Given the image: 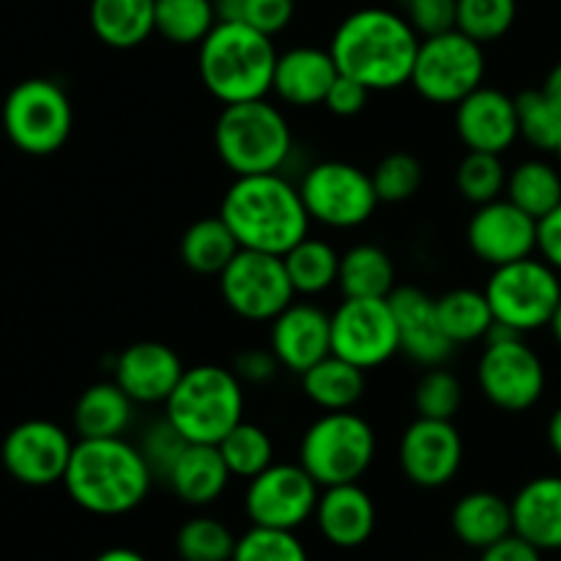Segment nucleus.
I'll return each instance as SVG.
<instances>
[{"label":"nucleus","mask_w":561,"mask_h":561,"mask_svg":"<svg viewBox=\"0 0 561 561\" xmlns=\"http://www.w3.org/2000/svg\"><path fill=\"white\" fill-rule=\"evenodd\" d=\"M184 370L181 356L170 345L142 340V343L121 351L118 362H115V383L137 405H159L168 403Z\"/></svg>","instance_id":"22"},{"label":"nucleus","mask_w":561,"mask_h":561,"mask_svg":"<svg viewBox=\"0 0 561 561\" xmlns=\"http://www.w3.org/2000/svg\"><path fill=\"white\" fill-rule=\"evenodd\" d=\"M477 383L491 405L507 414H524L540 403L546 392V365L524 334L504 323H493L485 351L477 365Z\"/></svg>","instance_id":"8"},{"label":"nucleus","mask_w":561,"mask_h":561,"mask_svg":"<svg viewBox=\"0 0 561 561\" xmlns=\"http://www.w3.org/2000/svg\"><path fill=\"white\" fill-rule=\"evenodd\" d=\"M274 38L247 22L219 20L197 44V71L217 102L239 104L266 99L277 69Z\"/></svg>","instance_id":"4"},{"label":"nucleus","mask_w":561,"mask_h":561,"mask_svg":"<svg viewBox=\"0 0 561 561\" xmlns=\"http://www.w3.org/2000/svg\"><path fill=\"white\" fill-rule=\"evenodd\" d=\"M337 288L345 299H389L394 285V263L378 244H356L340 255Z\"/></svg>","instance_id":"30"},{"label":"nucleus","mask_w":561,"mask_h":561,"mask_svg":"<svg viewBox=\"0 0 561 561\" xmlns=\"http://www.w3.org/2000/svg\"><path fill=\"white\" fill-rule=\"evenodd\" d=\"M513 526L542 553L561 551V477H535L515 493Z\"/></svg>","instance_id":"25"},{"label":"nucleus","mask_w":561,"mask_h":561,"mask_svg":"<svg viewBox=\"0 0 561 561\" xmlns=\"http://www.w3.org/2000/svg\"><path fill=\"white\" fill-rule=\"evenodd\" d=\"M219 294L239 318L252 323H272L285 307L294 305V285L283 255L239 250L219 274Z\"/></svg>","instance_id":"13"},{"label":"nucleus","mask_w":561,"mask_h":561,"mask_svg":"<svg viewBox=\"0 0 561 561\" xmlns=\"http://www.w3.org/2000/svg\"><path fill=\"white\" fill-rule=\"evenodd\" d=\"M75 442L60 425L47 420H27L11 427L5 436L0 458L5 471L16 482L31 488H47L64 482L69 469Z\"/></svg>","instance_id":"16"},{"label":"nucleus","mask_w":561,"mask_h":561,"mask_svg":"<svg viewBox=\"0 0 561 561\" xmlns=\"http://www.w3.org/2000/svg\"><path fill=\"white\" fill-rule=\"evenodd\" d=\"M504 195L526 214L542 219L561 203V168L546 159H526L510 170Z\"/></svg>","instance_id":"35"},{"label":"nucleus","mask_w":561,"mask_h":561,"mask_svg":"<svg viewBox=\"0 0 561 561\" xmlns=\"http://www.w3.org/2000/svg\"><path fill=\"white\" fill-rule=\"evenodd\" d=\"M389 305L398 321L400 354L422 367H442L453 356L455 345L438 323L436 299H431L425 290L403 285L389 294Z\"/></svg>","instance_id":"21"},{"label":"nucleus","mask_w":561,"mask_h":561,"mask_svg":"<svg viewBox=\"0 0 561 561\" xmlns=\"http://www.w3.org/2000/svg\"><path fill=\"white\" fill-rule=\"evenodd\" d=\"M518 16L515 0H458V31L482 47L507 36Z\"/></svg>","instance_id":"41"},{"label":"nucleus","mask_w":561,"mask_h":561,"mask_svg":"<svg viewBox=\"0 0 561 561\" xmlns=\"http://www.w3.org/2000/svg\"><path fill=\"white\" fill-rule=\"evenodd\" d=\"M230 480L233 474L217 444H190L168 474L170 491L190 507H208L217 502Z\"/></svg>","instance_id":"26"},{"label":"nucleus","mask_w":561,"mask_h":561,"mask_svg":"<svg viewBox=\"0 0 561 561\" xmlns=\"http://www.w3.org/2000/svg\"><path fill=\"white\" fill-rule=\"evenodd\" d=\"M557 159H559V168H561V142H559V148H557Z\"/></svg>","instance_id":"56"},{"label":"nucleus","mask_w":561,"mask_h":561,"mask_svg":"<svg viewBox=\"0 0 561 561\" xmlns=\"http://www.w3.org/2000/svg\"><path fill=\"white\" fill-rule=\"evenodd\" d=\"M542 91H546L548 96H551L553 102H557L561 107V60L557 66H553L551 71H548L546 82H542Z\"/></svg>","instance_id":"54"},{"label":"nucleus","mask_w":561,"mask_h":561,"mask_svg":"<svg viewBox=\"0 0 561 561\" xmlns=\"http://www.w3.org/2000/svg\"><path fill=\"white\" fill-rule=\"evenodd\" d=\"M551 334H553V340H557V345L561 348V301H559L557 312H553V318H551Z\"/></svg>","instance_id":"55"},{"label":"nucleus","mask_w":561,"mask_h":561,"mask_svg":"<svg viewBox=\"0 0 561 561\" xmlns=\"http://www.w3.org/2000/svg\"><path fill=\"white\" fill-rule=\"evenodd\" d=\"M373 186H376V195L381 203H405L420 192L422 186V170L420 159L414 153L394 151L387 153L381 162L373 170Z\"/></svg>","instance_id":"44"},{"label":"nucleus","mask_w":561,"mask_h":561,"mask_svg":"<svg viewBox=\"0 0 561 561\" xmlns=\"http://www.w3.org/2000/svg\"><path fill=\"white\" fill-rule=\"evenodd\" d=\"M164 416L190 444H219L244 420V383L233 367H186Z\"/></svg>","instance_id":"6"},{"label":"nucleus","mask_w":561,"mask_h":561,"mask_svg":"<svg viewBox=\"0 0 561 561\" xmlns=\"http://www.w3.org/2000/svg\"><path fill=\"white\" fill-rule=\"evenodd\" d=\"M290 285L301 296L327 294L340 277V252L327 239L305 236L283 255Z\"/></svg>","instance_id":"34"},{"label":"nucleus","mask_w":561,"mask_h":561,"mask_svg":"<svg viewBox=\"0 0 561 561\" xmlns=\"http://www.w3.org/2000/svg\"><path fill=\"white\" fill-rule=\"evenodd\" d=\"M279 367L283 365H279V359L274 356L272 348H247L241 351V354H236L233 359V373L239 376V381L255 383V387L274 381Z\"/></svg>","instance_id":"49"},{"label":"nucleus","mask_w":561,"mask_h":561,"mask_svg":"<svg viewBox=\"0 0 561 561\" xmlns=\"http://www.w3.org/2000/svg\"><path fill=\"white\" fill-rule=\"evenodd\" d=\"M520 137L535 151L557 153L561 142V107L546 91H524L515 96Z\"/></svg>","instance_id":"38"},{"label":"nucleus","mask_w":561,"mask_h":561,"mask_svg":"<svg viewBox=\"0 0 561 561\" xmlns=\"http://www.w3.org/2000/svg\"><path fill=\"white\" fill-rule=\"evenodd\" d=\"M332 354L365 373L400 354L398 321L389 299H343L332 312Z\"/></svg>","instance_id":"14"},{"label":"nucleus","mask_w":561,"mask_h":561,"mask_svg":"<svg viewBox=\"0 0 561 561\" xmlns=\"http://www.w3.org/2000/svg\"><path fill=\"white\" fill-rule=\"evenodd\" d=\"M376 502L359 482L321 488L316 524L323 540L334 548H359L376 531Z\"/></svg>","instance_id":"23"},{"label":"nucleus","mask_w":561,"mask_h":561,"mask_svg":"<svg viewBox=\"0 0 561 561\" xmlns=\"http://www.w3.org/2000/svg\"><path fill=\"white\" fill-rule=\"evenodd\" d=\"M268 348L285 370L305 376L332 354V316L310 301H294L272 321Z\"/></svg>","instance_id":"20"},{"label":"nucleus","mask_w":561,"mask_h":561,"mask_svg":"<svg viewBox=\"0 0 561 561\" xmlns=\"http://www.w3.org/2000/svg\"><path fill=\"white\" fill-rule=\"evenodd\" d=\"M449 526L463 546L485 551L515 531L513 502L493 491H471L455 502Z\"/></svg>","instance_id":"27"},{"label":"nucleus","mask_w":561,"mask_h":561,"mask_svg":"<svg viewBox=\"0 0 561 561\" xmlns=\"http://www.w3.org/2000/svg\"><path fill=\"white\" fill-rule=\"evenodd\" d=\"M135 400L115 381H99L77 398L75 431L80 438H118L135 422Z\"/></svg>","instance_id":"28"},{"label":"nucleus","mask_w":561,"mask_h":561,"mask_svg":"<svg viewBox=\"0 0 561 561\" xmlns=\"http://www.w3.org/2000/svg\"><path fill=\"white\" fill-rule=\"evenodd\" d=\"M548 444H551L553 455L561 460V405L551 414L548 420Z\"/></svg>","instance_id":"53"},{"label":"nucleus","mask_w":561,"mask_h":561,"mask_svg":"<svg viewBox=\"0 0 561 561\" xmlns=\"http://www.w3.org/2000/svg\"><path fill=\"white\" fill-rule=\"evenodd\" d=\"M537 252L561 274V203L551 214L537 219Z\"/></svg>","instance_id":"50"},{"label":"nucleus","mask_w":561,"mask_h":561,"mask_svg":"<svg viewBox=\"0 0 561 561\" xmlns=\"http://www.w3.org/2000/svg\"><path fill=\"white\" fill-rule=\"evenodd\" d=\"M219 20L247 22L266 36H277L294 20V0H214Z\"/></svg>","instance_id":"45"},{"label":"nucleus","mask_w":561,"mask_h":561,"mask_svg":"<svg viewBox=\"0 0 561 561\" xmlns=\"http://www.w3.org/2000/svg\"><path fill=\"white\" fill-rule=\"evenodd\" d=\"M75 113L64 88L44 77L16 82L3 102V129L9 140L31 157H49L66 146Z\"/></svg>","instance_id":"10"},{"label":"nucleus","mask_w":561,"mask_h":561,"mask_svg":"<svg viewBox=\"0 0 561 561\" xmlns=\"http://www.w3.org/2000/svg\"><path fill=\"white\" fill-rule=\"evenodd\" d=\"M485 296L496 323H504L518 334H529L551 327L561 301V279L551 263L531 255L493 268Z\"/></svg>","instance_id":"9"},{"label":"nucleus","mask_w":561,"mask_h":561,"mask_svg":"<svg viewBox=\"0 0 561 561\" xmlns=\"http://www.w3.org/2000/svg\"><path fill=\"white\" fill-rule=\"evenodd\" d=\"M217 447L222 453L225 463H228L230 474L241 477L247 482L274 463L272 436L261 425H252V422L241 420Z\"/></svg>","instance_id":"37"},{"label":"nucleus","mask_w":561,"mask_h":561,"mask_svg":"<svg viewBox=\"0 0 561 561\" xmlns=\"http://www.w3.org/2000/svg\"><path fill=\"white\" fill-rule=\"evenodd\" d=\"M219 217L236 236L241 250L285 255L310 236V214L299 186L283 173L236 175L219 206Z\"/></svg>","instance_id":"2"},{"label":"nucleus","mask_w":561,"mask_h":561,"mask_svg":"<svg viewBox=\"0 0 561 561\" xmlns=\"http://www.w3.org/2000/svg\"><path fill=\"white\" fill-rule=\"evenodd\" d=\"M153 471L140 447L118 438H80L64 474L66 493L80 510L102 518L131 513L148 499Z\"/></svg>","instance_id":"3"},{"label":"nucleus","mask_w":561,"mask_h":561,"mask_svg":"<svg viewBox=\"0 0 561 561\" xmlns=\"http://www.w3.org/2000/svg\"><path fill=\"white\" fill-rule=\"evenodd\" d=\"M175 551L181 561H230L236 551V537L222 520L197 515L179 529Z\"/></svg>","instance_id":"39"},{"label":"nucleus","mask_w":561,"mask_h":561,"mask_svg":"<svg viewBox=\"0 0 561 561\" xmlns=\"http://www.w3.org/2000/svg\"><path fill=\"white\" fill-rule=\"evenodd\" d=\"M466 241L482 263L493 268L507 266L537 252V219L510 197H499L477 206L466 228Z\"/></svg>","instance_id":"17"},{"label":"nucleus","mask_w":561,"mask_h":561,"mask_svg":"<svg viewBox=\"0 0 561 561\" xmlns=\"http://www.w3.org/2000/svg\"><path fill=\"white\" fill-rule=\"evenodd\" d=\"M93 561H148L140 551L135 548H107V551L99 553Z\"/></svg>","instance_id":"52"},{"label":"nucleus","mask_w":561,"mask_h":561,"mask_svg":"<svg viewBox=\"0 0 561 561\" xmlns=\"http://www.w3.org/2000/svg\"><path fill=\"white\" fill-rule=\"evenodd\" d=\"M239 250V241L219 214L192 222L181 239L184 266L195 274H206V277H219Z\"/></svg>","instance_id":"33"},{"label":"nucleus","mask_w":561,"mask_h":561,"mask_svg":"<svg viewBox=\"0 0 561 561\" xmlns=\"http://www.w3.org/2000/svg\"><path fill=\"white\" fill-rule=\"evenodd\" d=\"M463 403V383L447 367H427L414 389L416 414L427 420H455Z\"/></svg>","instance_id":"43"},{"label":"nucleus","mask_w":561,"mask_h":561,"mask_svg":"<svg viewBox=\"0 0 561 561\" xmlns=\"http://www.w3.org/2000/svg\"><path fill=\"white\" fill-rule=\"evenodd\" d=\"M142 453V458L151 466L153 477L157 480H168V474L173 471V466L179 463V458L184 455V449L190 447L184 436L173 427V422L164 416V420L153 422L146 433H142V442L137 444Z\"/></svg>","instance_id":"46"},{"label":"nucleus","mask_w":561,"mask_h":561,"mask_svg":"<svg viewBox=\"0 0 561 561\" xmlns=\"http://www.w3.org/2000/svg\"><path fill=\"white\" fill-rule=\"evenodd\" d=\"M299 192L312 222L332 230L359 228L381 203L373 186V175L340 159L312 164L301 179Z\"/></svg>","instance_id":"12"},{"label":"nucleus","mask_w":561,"mask_h":561,"mask_svg":"<svg viewBox=\"0 0 561 561\" xmlns=\"http://www.w3.org/2000/svg\"><path fill=\"white\" fill-rule=\"evenodd\" d=\"M337 77V60L329 49L294 47L277 58L272 93L290 107H316L327 102L329 88Z\"/></svg>","instance_id":"24"},{"label":"nucleus","mask_w":561,"mask_h":561,"mask_svg":"<svg viewBox=\"0 0 561 561\" xmlns=\"http://www.w3.org/2000/svg\"><path fill=\"white\" fill-rule=\"evenodd\" d=\"M376 431L354 411H323L305 431L299 463L321 488L359 482L376 460Z\"/></svg>","instance_id":"7"},{"label":"nucleus","mask_w":561,"mask_h":561,"mask_svg":"<svg viewBox=\"0 0 561 561\" xmlns=\"http://www.w3.org/2000/svg\"><path fill=\"white\" fill-rule=\"evenodd\" d=\"M321 485L301 463H272L252 477L244 493V510L252 526L296 531L316 518Z\"/></svg>","instance_id":"15"},{"label":"nucleus","mask_w":561,"mask_h":561,"mask_svg":"<svg viewBox=\"0 0 561 561\" xmlns=\"http://www.w3.org/2000/svg\"><path fill=\"white\" fill-rule=\"evenodd\" d=\"M485 80V49L458 27L420 42L411 85L431 104H458Z\"/></svg>","instance_id":"11"},{"label":"nucleus","mask_w":561,"mask_h":561,"mask_svg":"<svg viewBox=\"0 0 561 561\" xmlns=\"http://www.w3.org/2000/svg\"><path fill=\"white\" fill-rule=\"evenodd\" d=\"M370 88L362 85L359 80H354V77L348 75H340L337 80H334V85L329 88L327 93V110L329 113L340 115V118H354V115H359L362 110L367 107V99H370Z\"/></svg>","instance_id":"48"},{"label":"nucleus","mask_w":561,"mask_h":561,"mask_svg":"<svg viewBox=\"0 0 561 561\" xmlns=\"http://www.w3.org/2000/svg\"><path fill=\"white\" fill-rule=\"evenodd\" d=\"M480 561H542V551L513 531L504 540L493 542L485 551H480Z\"/></svg>","instance_id":"51"},{"label":"nucleus","mask_w":561,"mask_h":561,"mask_svg":"<svg viewBox=\"0 0 561 561\" xmlns=\"http://www.w3.org/2000/svg\"><path fill=\"white\" fill-rule=\"evenodd\" d=\"M400 469L420 488H444L463 466V436L453 420L416 416L400 438Z\"/></svg>","instance_id":"18"},{"label":"nucleus","mask_w":561,"mask_h":561,"mask_svg":"<svg viewBox=\"0 0 561 561\" xmlns=\"http://www.w3.org/2000/svg\"><path fill=\"white\" fill-rule=\"evenodd\" d=\"M403 14L422 38L458 27V0H403Z\"/></svg>","instance_id":"47"},{"label":"nucleus","mask_w":561,"mask_h":561,"mask_svg":"<svg viewBox=\"0 0 561 561\" xmlns=\"http://www.w3.org/2000/svg\"><path fill=\"white\" fill-rule=\"evenodd\" d=\"M510 170L504 168L502 153H485V151H469L458 164L455 173V184L458 192L474 206L482 203L499 201L507 190Z\"/></svg>","instance_id":"40"},{"label":"nucleus","mask_w":561,"mask_h":561,"mask_svg":"<svg viewBox=\"0 0 561 561\" xmlns=\"http://www.w3.org/2000/svg\"><path fill=\"white\" fill-rule=\"evenodd\" d=\"M157 33L170 44H201L219 22L214 0H157Z\"/></svg>","instance_id":"36"},{"label":"nucleus","mask_w":561,"mask_h":561,"mask_svg":"<svg viewBox=\"0 0 561 561\" xmlns=\"http://www.w3.org/2000/svg\"><path fill=\"white\" fill-rule=\"evenodd\" d=\"M157 0H91V27L113 49L140 47L157 33Z\"/></svg>","instance_id":"29"},{"label":"nucleus","mask_w":561,"mask_h":561,"mask_svg":"<svg viewBox=\"0 0 561 561\" xmlns=\"http://www.w3.org/2000/svg\"><path fill=\"white\" fill-rule=\"evenodd\" d=\"M301 389L321 411H351L365 394V370L329 354L301 376Z\"/></svg>","instance_id":"31"},{"label":"nucleus","mask_w":561,"mask_h":561,"mask_svg":"<svg viewBox=\"0 0 561 561\" xmlns=\"http://www.w3.org/2000/svg\"><path fill=\"white\" fill-rule=\"evenodd\" d=\"M455 131L469 151H510L520 137L515 96L480 85L455 104Z\"/></svg>","instance_id":"19"},{"label":"nucleus","mask_w":561,"mask_h":561,"mask_svg":"<svg viewBox=\"0 0 561 561\" xmlns=\"http://www.w3.org/2000/svg\"><path fill=\"white\" fill-rule=\"evenodd\" d=\"M214 148L233 175L279 173L294 151V131L268 99L222 104L214 124Z\"/></svg>","instance_id":"5"},{"label":"nucleus","mask_w":561,"mask_h":561,"mask_svg":"<svg viewBox=\"0 0 561 561\" xmlns=\"http://www.w3.org/2000/svg\"><path fill=\"white\" fill-rule=\"evenodd\" d=\"M436 312L444 334L453 340L455 348H458V345L480 343V340L485 343L493 323H496L485 290L474 288H455L447 290L444 296H438Z\"/></svg>","instance_id":"32"},{"label":"nucleus","mask_w":561,"mask_h":561,"mask_svg":"<svg viewBox=\"0 0 561 561\" xmlns=\"http://www.w3.org/2000/svg\"><path fill=\"white\" fill-rule=\"evenodd\" d=\"M422 36L405 14L370 5L345 16L334 31L329 53L340 75H348L370 91H394L411 82Z\"/></svg>","instance_id":"1"},{"label":"nucleus","mask_w":561,"mask_h":561,"mask_svg":"<svg viewBox=\"0 0 561 561\" xmlns=\"http://www.w3.org/2000/svg\"><path fill=\"white\" fill-rule=\"evenodd\" d=\"M230 561H310V557H307L305 542L296 537V531L252 526L236 540V551Z\"/></svg>","instance_id":"42"}]
</instances>
